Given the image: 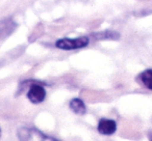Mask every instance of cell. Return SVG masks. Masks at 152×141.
<instances>
[{
  "label": "cell",
  "instance_id": "cell-5",
  "mask_svg": "<svg viewBox=\"0 0 152 141\" xmlns=\"http://www.w3.org/2000/svg\"><path fill=\"white\" fill-rule=\"evenodd\" d=\"M69 107L74 113L78 114V115H83V114L87 112V108H86L85 103H83V101L80 99L71 100V102H70V104H69Z\"/></svg>",
  "mask_w": 152,
  "mask_h": 141
},
{
  "label": "cell",
  "instance_id": "cell-4",
  "mask_svg": "<svg viewBox=\"0 0 152 141\" xmlns=\"http://www.w3.org/2000/svg\"><path fill=\"white\" fill-rule=\"evenodd\" d=\"M117 130V124L115 120L113 119H106L103 118L99 121L98 124V132L102 135H113Z\"/></svg>",
  "mask_w": 152,
  "mask_h": 141
},
{
  "label": "cell",
  "instance_id": "cell-2",
  "mask_svg": "<svg viewBox=\"0 0 152 141\" xmlns=\"http://www.w3.org/2000/svg\"><path fill=\"white\" fill-rule=\"evenodd\" d=\"M88 44H89V38L80 36L77 38H61L57 40L55 46L61 50H75L87 47Z\"/></svg>",
  "mask_w": 152,
  "mask_h": 141
},
{
  "label": "cell",
  "instance_id": "cell-3",
  "mask_svg": "<svg viewBox=\"0 0 152 141\" xmlns=\"http://www.w3.org/2000/svg\"><path fill=\"white\" fill-rule=\"evenodd\" d=\"M46 97V90L42 85L32 84L27 91V98L31 103L40 104L45 100Z\"/></svg>",
  "mask_w": 152,
  "mask_h": 141
},
{
  "label": "cell",
  "instance_id": "cell-1",
  "mask_svg": "<svg viewBox=\"0 0 152 141\" xmlns=\"http://www.w3.org/2000/svg\"><path fill=\"white\" fill-rule=\"evenodd\" d=\"M17 136L20 141H59L58 139L46 135L38 129L28 127H21L18 129Z\"/></svg>",
  "mask_w": 152,
  "mask_h": 141
},
{
  "label": "cell",
  "instance_id": "cell-6",
  "mask_svg": "<svg viewBox=\"0 0 152 141\" xmlns=\"http://www.w3.org/2000/svg\"><path fill=\"white\" fill-rule=\"evenodd\" d=\"M141 81L147 88L152 90V69H146L141 74Z\"/></svg>",
  "mask_w": 152,
  "mask_h": 141
},
{
  "label": "cell",
  "instance_id": "cell-7",
  "mask_svg": "<svg viewBox=\"0 0 152 141\" xmlns=\"http://www.w3.org/2000/svg\"><path fill=\"white\" fill-rule=\"evenodd\" d=\"M0 136H1V130H0Z\"/></svg>",
  "mask_w": 152,
  "mask_h": 141
}]
</instances>
